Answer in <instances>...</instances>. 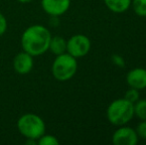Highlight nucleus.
Masks as SVG:
<instances>
[{"label": "nucleus", "mask_w": 146, "mask_h": 145, "mask_svg": "<svg viewBox=\"0 0 146 145\" xmlns=\"http://www.w3.org/2000/svg\"><path fill=\"white\" fill-rule=\"evenodd\" d=\"M51 38V32L45 26H29L21 36L22 49L33 57L40 56L49 50Z\"/></svg>", "instance_id": "f257e3e1"}, {"label": "nucleus", "mask_w": 146, "mask_h": 145, "mask_svg": "<svg viewBox=\"0 0 146 145\" xmlns=\"http://www.w3.org/2000/svg\"><path fill=\"white\" fill-rule=\"evenodd\" d=\"M106 115L113 125H124L134 116V105L125 99H115L108 105Z\"/></svg>", "instance_id": "f03ea898"}, {"label": "nucleus", "mask_w": 146, "mask_h": 145, "mask_svg": "<svg viewBox=\"0 0 146 145\" xmlns=\"http://www.w3.org/2000/svg\"><path fill=\"white\" fill-rule=\"evenodd\" d=\"M19 132L27 139L38 140L46 130L44 120L35 113H25L17 121Z\"/></svg>", "instance_id": "7ed1b4c3"}, {"label": "nucleus", "mask_w": 146, "mask_h": 145, "mask_svg": "<svg viewBox=\"0 0 146 145\" xmlns=\"http://www.w3.org/2000/svg\"><path fill=\"white\" fill-rule=\"evenodd\" d=\"M78 70L77 59L67 52L58 55L52 65V73L57 81H66L71 79Z\"/></svg>", "instance_id": "20e7f679"}, {"label": "nucleus", "mask_w": 146, "mask_h": 145, "mask_svg": "<svg viewBox=\"0 0 146 145\" xmlns=\"http://www.w3.org/2000/svg\"><path fill=\"white\" fill-rule=\"evenodd\" d=\"M90 41L87 36L77 34L67 41V53L74 58H82L90 52Z\"/></svg>", "instance_id": "39448f33"}, {"label": "nucleus", "mask_w": 146, "mask_h": 145, "mask_svg": "<svg viewBox=\"0 0 146 145\" xmlns=\"http://www.w3.org/2000/svg\"><path fill=\"white\" fill-rule=\"evenodd\" d=\"M138 135L136 131L128 126L121 125L112 135V143L114 145H136Z\"/></svg>", "instance_id": "423d86ee"}, {"label": "nucleus", "mask_w": 146, "mask_h": 145, "mask_svg": "<svg viewBox=\"0 0 146 145\" xmlns=\"http://www.w3.org/2000/svg\"><path fill=\"white\" fill-rule=\"evenodd\" d=\"M41 5L47 14L53 17H58L69 10L71 0H42Z\"/></svg>", "instance_id": "0eeeda50"}, {"label": "nucleus", "mask_w": 146, "mask_h": 145, "mask_svg": "<svg viewBox=\"0 0 146 145\" xmlns=\"http://www.w3.org/2000/svg\"><path fill=\"white\" fill-rule=\"evenodd\" d=\"M33 66H34L33 56H31L25 51L16 55L13 60V68L15 72L19 73V75L29 73L32 71Z\"/></svg>", "instance_id": "6e6552de"}, {"label": "nucleus", "mask_w": 146, "mask_h": 145, "mask_svg": "<svg viewBox=\"0 0 146 145\" xmlns=\"http://www.w3.org/2000/svg\"><path fill=\"white\" fill-rule=\"evenodd\" d=\"M126 81L130 87L136 89H143L146 87V70L136 68L129 71L126 75Z\"/></svg>", "instance_id": "1a4fd4ad"}, {"label": "nucleus", "mask_w": 146, "mask_h": 145, "mask_svg": "<svg viewBox=\"0 0 146 145\" xmlns=\"http://www.w3.org/2000/svg\"><path fill=\"white\" fill-rule=\"evenodd\" d=\"M49 50L56 56L67 52V41L61 36H55L51 38Z\"/></svg>", "instance_id": "9d476101"}, {"label": "nucleus", "mask_w": 146, "mask_h": 145, "mask_svg": "<svg viewBox=\"0 0 146 145\" xmlns=\"http://www.w3.org/2000/svg\"><path fill=\"white\" fill-rule=\"evenodd\" d=\"M106 7L114 13H123L131 5V0H104Z\"/></svg>", "instance_id": "9b49d317"}, {"label": "nucleus", "mask_w": 146, "mask_h": 145, "mask_svg": "<svg viewBox=\"0 0 146 145\" xmlns=\"http://www.w3.org/2000/svg\"><path fill=\"white\" fill-rule=\"evenodd\" d=\"M134 114L141 120H146V99H138L134 103Z\"/></svg>", "instance_id": "f8f14e48"}, {"label": "nucleus", "mask_w": 146, "mask_h": 145, "mask_svg": "<svg viewBox=\"0 0 146 145\" xmlns=\"http://www.w3.org/2000/svg\"><path fill=\"white\" fill-rule=\"evenodd\" d=\"M134 12L138 16H146V0H131Z\"/></svg>", "instance_id": "ddd939ff"}, {"label": "nucleus", "mask_w": 146, "mask_h": 145, "mask_svg": "<svg viewBox=\"0 0 146 145\" xmlns=\"http://www.w3.org/2000/svg\"><path fill=\"white\" fill-rule=\"evenodd\" d=\"M37 143L39 145H58L60 142L57 139L56 136L51 135V134H43L38 140Z\"/></svg>", "instance_id": "4468645a"}, {"label": "nucleus", "mask_w": 146, "mask_h": 145, "mask_svg": "<svg viewBox=\"0 0 146 145\" xmlns=\"http://www.w3.org/2000/svg\"><path fill=\"white\" fill-rule=\"evenodd\" d=\"M125 99H127L128 101L132 103L134 105L137 101L139 99V91L138 89H133V87H130V89L125 93V97H124Z\"/></svg>", "instance_id": "2eb2a0df"}, {"label": "nucleus", "mask_w": 146, "mask_h": 145, "mask_svg": "<svg viewBox=\"0 0 146 145\" xmlns=\"http://www.w3.org/2000/svg\"><path fill=\"white\" fill-rule=\"evenodd\" d=\"M135 131H136L138 137L146 139V120H143L142 122H140V123L137 125V128Z\"/></svg>", "instance_id": "dca6fc26"}, {"label": "nucleus", "mask_w": 146, "mask_h": 145, "mask_svg": "<svg viewBox=\"0 0 146 145\" xmlns=\"http://www.w3.org/2000/svg\"><path fill=\"white\" fill-rule=\"evenodd\" d=\"M6 30H7V20L3 14L0 13V37L5 33Z\"/></svg>", "instance_id": "f3484780"}, {"label": "nucleus", "mask_w": 146, "mask_h": 145, "mask_svg": "<svg viewBox=\"0 0 146 145\" xmlns=\"http://www.w3.org/2000/svg\"><path fill=\"white\" fill-rule=\"evenodd\" d=\"M112 62L118 67H123L124 66V60L122 59V57L118 56V55H113L112 56Z\"/></svg>", "instance_id": "a211bd4d"}, {"label": "nucleus", "mask_w": 146, "mask_h": 145, "mask_svg": "<svg viewBox=\"0 0 146 145\" xmlns=\"http://www.w3.org/2000/svg\"><path fill=\"white\" fill-rule=\"evenodd\" d=\"M17 1H19L20 3H29V2L33 1V0H17Z\"/></svg>", "instance_id": "6ab92c4d"}]
</instances>
